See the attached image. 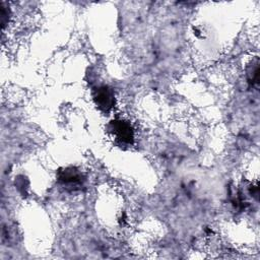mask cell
Listing matches in <instances>:
<instances>
[{
    "mask_svg": "<svg viewBox=\"0 0 260 260\" xmlns=\"http://www.w3.org/2000/svg\"><path fill=\"white\" fill-rule=\"evenodd\" d=\"M92 99L99 110L104 113H109L115 106L114 90L106 84L95 86L92 89Z\"/></svg>",
    "mask_w": 260,
    "mask_h": 260,
    "instance_id": "2",
    "label": "cell"
},
{
    "mask_svg": "<svg viewBox=\"0 0 260 260\" xmlns=\"http://www.w3.org/2000/svg\"><path fill=\"white\" fill-rule=\"evenodd\" d=\"M58 180L65 186L77 187L82 185V174L75 168H66L58 172Z\"/></svg>",
    "mask_w": 260,
    "mask_h": 260,
    "instance_id": "3",
    "label": "cell"
},
{
    "mask_svg": "<svg viewBox=\"0 0 260 260\" xmlns=\"http://www.w3.org/2000/svg\"><path fill=\"white\" fill-rule=\"evenodd\" d=\"M115 139L125 145H131L134 141V129L130 122L124 119L112 120L108 126Z\"/></svg>",
    "mask_w": 260,
    "mask_h": 260,
    "instance_id": "1",
    "label": "cell"
}]
</instances>
